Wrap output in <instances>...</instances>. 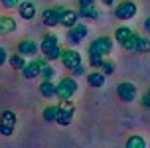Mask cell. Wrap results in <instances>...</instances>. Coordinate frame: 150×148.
Returning <instances> with one entry per match:
<instances>
[{
  "label": "cell",
  "mask_w": 150,
  "mask_h": 148,
  "mask_svg": "<svg viewBox=\"0 0 150 148\" xmlns=\"http://www.w3.org/2000/svg\"><path fill=\"white\" fill-rule=\"evenodd\" d=\"M142 105L146 107V109H150V93H146V95H142Z\"/></svg>",
  "instance_id": "1f68e13d"
},
{
  "label": "cell",
  "mask_w": 150,
  "mask_h": 148,
  "mask_svg": "<svg viewBox=\"0 0 150 148\" xmlns=\"http://www.w3.org/2000/svg\"><path fill=\"white\" fill-rule=\"evenodd\" d=\"M57 111H59V105H52V107H45L44 113H42V117H44V120H47V123H53V120L57 118Z\"/></svg>",
  "instance_id": "ffe728a7"
},
{
  "label": "cell",
  "mask_w": 150,
  "mask_h": 148,
  "mask_svg": "<svg viewBox=\"0 0 150 148\" xmlns=\"http://www.w3.org/2000/svg\"><path fill=\"white\" fill-rule=\"evenodd\" d=\"M12 132H14V126H10V125H4V123H0V134H2V136H10Z\"/></svg>",
  "instance_id": "83f0119b"
},
{
  "label": "cell",
  "mask_w": 150,
  "mask_h": 148,
  "mask_svg": "<svg viewBox=\"0 0 150 148\" xmlns=\"http://www.w3.org/2000/svg\"><path fill=\"white\" fill-rule=\"evenodd\" d=\"M18 12H20V18H24V20H32V18L36 16V4L30 2V0L20 2V4H18Z\"/></svg>",
  "instance_id": "7c38bea8"
},
{
  "label": "cell",
  "mask_w": 150,
  "mask_h": 148,
  "mask_svg": "<svg viewBox=\"0 0 150 148\" xmlns=\"http://www.w3.org/2000/svg\"><path fill=\"white\" fill-rule=\"evenodd\" d=\"M75 22H79V12L69 10V8H63L61 10V16H59V24L65 26V28H71Z\"/></svg>",
  "instance_id": "8fae6325"
},
{
  "label": "cell",
  "mask_w": 150,
  "mask_h": 148,
  "mask_svg": "<svg viewBox=\"0 0 150 148\" xmlns=\"http://www.w3.org/2000/svg\"><path fill=\"white\" fill-rule=\"evenodd\" d=\"M127 146L128 148H144L146 146V140H144L140 134H132V136L127 140Z\"/></svg>",
  "instance_id": "7402d4cb"
},
{
  "label": "cell",
  "mask_w": 150,
  "mask_h": 148,
  "mask_svg": "<svg viewBox=\"0 0 150 148\" xmlns=\"http://www.w3.org/2000/svg\"><path fill=\"white\" fill-rule=\"evenodd\" d=\"M77 81H75L73 77H63L59 79V83L55 85V97H59V99H71V97L77 93Z\"/></svg>",
  "instance_id": "6da1fadb"
},
{
  "label": "cell",
  "mask_w": 150,
  "mask_h": 148,
  "mask_svg": "<svg viewBox=\"0 0 150 148\" xmlns=\"http://www.w3.org/2000/svg\"><path fill=\"white\" fill-rule=\"evenodd\" d=\"M101 71H103L105 75H112V73H115V63L103 59V63H101Z\"/></svg>",
  "instance_id": "484cf974"
},
{
  "label": "cell",
  "mask_w": 150,
  "mask_h": 148,
  "mask_svg": "<svg viewBox=\"0 0 150 148\" xmlns=\"http://www.w3.org/2000/svg\"><path fill=\"white\" fill-rule=\"evenodd\" d=\"M77 2H79V8H81V6H91L95 0H77Z\"/></svg>",
  "instance_id": "d6a6232c"
},
{
  "label": "cell",
  "mask_w": 150,
  "mask_h": 148,
  "mask_svg": "<svg viewBox=\"0 0 150 148\" xmlns=\"http://www.w3.org/2000/svg\"><path fill=\"white\" fill-rule=\"evenodd\" d=\"M103 59H105V55L95 53V52H89V65H91V67H101Z\"/></svg>",
  "instance_id": "cb8c5ba5"
},
{
  "label": "cell",
  "mask_w": 150,
  "mask_h": 148,
  "mask_svg": "<svg viewBox=\"0 0 150 148\" xmlns=\"http://www.w3.org/2000/svg\"><path fill=\"white\" fill-rule=\"evenodd\" d=\"M136 12H138V6L132 0H122L119 6L115 8V18L117 20H130V18L136 16Z\"/></svg>",
  "instance_id": "7a4b0ae2"
},
{
  "label": "cell",
  "mask_w": 150,
  "mask_h": 148,
  "mask_svg": "<svg viewBox=\"0 0 150 148\" xmlns=\"http://www.w3.org/2000/svg\"><path fill=\"white\" fill-rule=\"evenodd\" d=\"M111 50H112V38H109V36H99L97 40H93V44L89 45V52L101 53V55L111 53Z\"/></svg>",
  "instance_id": "5b68a950"
},
{
  "label": "cell",
  "mask_w": 150,
  "mask_h": 148,
  "mask_svg": "<svg viewBox=\"0 0 150 148\" xmlns=\"http://www.w3.org/2000/svg\"><path fill=\"white\" fill-rule=\"evenodd\" d=\"M73 113H75V105L71 103V99H65L63 105H59V111H57V118H55V123H59L61 126L71 125Z\"/></svg>",
  "instance_id": "3957f363"
},
{
  "label": "cell",
  "mask_w": 150,
  "mask_h": 148,
  "mask_svg": "<svg viewBox=\"0 0 150 148\" xmlns=\"http://www.w3.org/2000/svg\"><path fill=\"white\" fill-rule=\"evenodd\" d=\"M132 34H134V32H132L130 28H127V26H120V28L115 30V40H117V42L122 45V44H125V42L128 40V38L132 36Z\"/></svg>",
  "instance_id": "ac0fdd59"
},
{
  "label": "cell",
  "mask_w": 150,
  "mask_h": 148,
  "mask_svg": "<svg viewBox=\"0 0 150 148\" xmlns=\"http://www.w3.org/2000/svg\"><path fill=\"white\" fill-rule=\"evenodd\" d=\"M57 47H59V38L53 36V34H45V36H44V42H42V45H40L42 53L47 57V55H50L52 52H55Z\"/></svg>",
  "instance_id": "9c48e42d"
},
{
  "label": "cell",
  "mask_w": 150,
  "mask_h": 148,
  "mask_svg": "<svg viewBox=\"0 0 150 148\" xmlns=\"http://www.w3.org/2000/svg\"><path fill=\"white\" fill-rule=\"evenodd\" d=\"M61 10H63V6H50V8H45L44 12H42V22H44L45 26H50V28L59 26Z\"/></svg>",
  "instance_id": "8992f818"
},
{
  "label": "cell",
  "mask_w": 150,
  "mask_h": 148,
  "mask_svg": "<svg viewBox=\"0 0 150 148\" xmlns=\"http://www.w3.org/2000/svg\"><path fill=\"white\" fill-rule=\"evenodd\" d=\"M79 16L87 18V20H97V18H99V10L93 6V4H91V6H81V10H79Z\"/></svg>",
  "instance_id": "d6986e66"
},
{
  "label": "cell",
  "mask_w": 150,
  "mask_h": 148,
  "mask_svg": "<svg viewBox=\"0 0 150 148\" xmlns=\"http://www.w3.org/2000/svg\"><path fill=\"white\" fill-rule=\"evenodd\" d=\"M101 2H103V4H107V6H112V4H115V0H101Z\"/></svg>",
  "instance_id": "e575fe53"
},
{
  "label": "cell",
  "mask_w": 150,
  "mask_h": 148,
  "mask_svg": "<svg viewBox=\"0 0 150 148\" xmlns=\"http://www.w3.org/2000/svg\"><path fill=\"white\" fill-rule=\"evenodd\" d=\"M136 52L138 53H148L150 52V38H148V34H146V36L136 34Z\"/></svg>",
  "instance_id": "2e32d148"
},
{
  "label": "cell",
  "mask_w": 150,
  "mask_h": 148,
  "mask_svg": "<svg viewBox=\"0 0 150 148\" xmlns=\"http://www.w3.org/2000/svg\"><path fill=\"white\" fill-rule=\"evenodd\" d=\"M16 30V20L12 16H0V34H10Z\"/></svg>",
  "instance_id": "9a60e30c"
},
{
  "label": "cell",
  "mask_w": 150,
  "mask_h": 148,
  "mask_svg": "<svg viewBox=\"0 0 150 148\" xmlns=\"http://www.w3.org/2000/svg\"><path fill=\"white\" fill-rule=\"evenodd\" d=\"M61 61H63V65L67 67V69H73V67H77L81 63V53L75 52V50H63Z\"/></svg>",
  "instance_id": "30bf717a"
},
{
  "label": "cell",
  "mask_w": 150,
  "mask_h": 148,
  "mask_svg": "<svg viewBox=\"0 0 150 148\" xmlns=\"http://www.w3.org/2000/svg\"><path fill=\"white\" fill-rule=\"evenodd\" d=\"M40 75H42L44 79H52L53 75H55V69H53L52 65H47V63H45V65L42 67V73H40Z\"/></svg>",
  "instance_id": "4316f807"
},
{
  "label": "cell",
  "mask_w": 150,
  "mask_h": 148,
  "mask_svg": "<svg viewBox=\"0 0 150 148\" xmlns=\"http://www.w3.org/2000/svg\"><path fill=\"white\" fill-rule=\"evenodd\" d=\"M0 2H2L6 8H16L18 4H20V0H0Z\"/></svg>",
  "instance_id": "f1b7e54d"
},
{
  "label": "cell",
  "mask_w": 150,
  "mask_h": 148,
  "mask_svg": "<svg viewBox=\"0 0 150 148\" xmlns=\"http://www.w3.org/2000/svg\"><path fill=\"white\" fill-rule=\"evenodd\" d=\"M40 93H42V97H45V99L55 97V85L52 83V79H44V81H42V85H40Z\"/></svg>",
  "instance_id": "e0dca14e"
},
{
  "label": "cell",
  "mask_w": 150,
  "mask_h": 148,
  "mask_svg": "<svg viewBox=\"0 0 150 148\" xmlns=\"http://www.w3.org/2000/svg\"><path fill=\"white\" fill-rule=\"evenodd\" d=\"M122 47H125L127 52H136V34H132V36L128 38L127 42L122 44Z\"/></svg>",
  "instance_id": "d4e9b609"
},
{
  "label": "cell",
  "mask_w": 150,
  "mask_h": 148,
  "mask_svg": "<svg viewBox=\"0 0 150 148\" xmlns=\"http://www.w3.org/2000/svg\"><path fill=\"white\" fill-rule=\"evenodd\" d=\"M18 52L22 53V55H36L38 53V44L34 40H22V42L18 44Z\"/></svg>",
  "instance_id": "4fadbf2b"
},
{
  "label": "cell",
  "mask_w": 150,
  "mask_h": 148,
  "mask_svg": "<svg viewBox=\"0 0 150 148\" xmlns=\"http://www.w3.org/2000/svg\"><path fill=\"white\" fill-rule=\"evenodd\" d=\"M87 26L85 24H79V22H75L71 28H67V40L71 42V44H81L83 40L87 38Z\"/></svg>",
  "instance_id": "52a82bcc"
},
{
  "label": "cell",
  "mask_w": 150,
  "mask_h": 148,
  "mask_svg": "<svg viewBox=\"0 0 150 148\" xmlns=\"http://www.w3.org/2000/svg\"><path fill=\"white\" fill-rule=\"evenodd\" d=\"M105 77L107 75L103 73V71H91L89 75H87V83H89L91 87H103L105 85Z\"/></svg>",
  "instance_id": "5bb4252c"
},
{
  "label": "cell",
  "mask_w": 150,
  "mask_h": 148,
  "mask_svg": "<svg viewBox=\"0 0 150 148\" xmlns=\"http://www.w3.org/2000/svg\"><path fill=\"white\" fill-rule=\"evenodd\" d=\"M117 95H119L120 101H125V103H132L136 99V85L130 81H120L117 85Z\"/></svg>",
  "instance_id": "277c9868"
},
{
  "label": "cell",
  "mask_w": 150,
  "mask_h": 148,
  "mask_svg": "<svg viewBox=\"0 0 150 148\" xmlns=\"http://www.w3.org/2000/svg\"><path fill=\"white\" fill-rule=\"evenodd\" d=\"M144 32H146V34L150 36V16L146 18V20H144Z\"/></svg>",
  "instance_id": "836d02e7"
},
{
  "label": "cell",
  "mask_w": 150,
  "mask_h": 148,
  "mask_svg": "<svg viewBox=\"0 0 150 148\" xmlns=\"http://www.w3.org/2000/svg\"><path fill=\"white\" fill-rule=\"evenodd\" d=\"M6 61H8V52L4 47H0V65H4Z\"/></svg>",
  "instance_id": "f546056e"
},
{
  "label": "cell",
  "mask_w": 150,
  "mask_h": 148,
  "mask_svg": "<svg viewBox=\"0 0 150 148\" xmlns=\"http://www.w3.org/2000/svg\"><path fill=\"white\" fill-rule=\"evenodd\" d=\"M148 93H150V89H148Z\"/></svg>",
  "instance_id": "d590c367"
},
{
  "label": "cell",
  "mask_w": 150,
  "mask_h": 148,
  "mask_svg": "<svg viewBox=\"0 0 150 148\" xmlns=\"http://www.w3.org/2000/svg\"><path fill=\"white\" fill-rule=\"evenodd\" d=\"M8 63L12 65V69H22L26 65V61H24V55L20 52L14 53V55H8Z\"/></svg>",
  "instance_id": "44dd1931"
},
{
  "label": "cell",
  "mask_w": 150,
  "mask_h": 148,
  "mask_svg": "<svg viewBox=\"0 0 150 148\" xmlns=\"http://www.w3.org/2000/svg\"><path fill=\"white\" fill-rule=\"evenodd\" d=\"M44 65H45V59H34V61H30V63H26L22 67V75L26 79H34V77H38L42 73Z\"/></svg>",
  "instance_id": "ba28073f"
},
{
  "label": "cell",
  "mask_w": 150,
  "mask_h": 148,
  "mask_svg": "<svg viewBox=\"0 0 150 148\" xmlns=\"http://www.w3.org/2000/svg\"><path fill=\"white\" fill-rule=\"evenodd\" d=\"M0 123H4V125H10V126H16V113H12V111H4V113H2V117H0Z\"/></svg>",
  "instance_id": "603a6c76"
},
{
  "label": "cell",
  "mask_w": 150,
  "mask_h": 148,
  "mask_svg": "<svg viewBox=\"0 0 150 148\" xmlns=\"http://www.w3.org/2000/svg\"><path fill=\"white\" fill-rule=\"evenodd\" d=\"M71 73H73V75H83V73H85V67L79 63L77 67H73V69H71Z\"/></svg>",
  "instance_id": "4dcf8cb0"
}]
</instances>
